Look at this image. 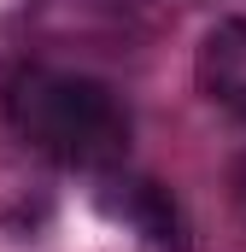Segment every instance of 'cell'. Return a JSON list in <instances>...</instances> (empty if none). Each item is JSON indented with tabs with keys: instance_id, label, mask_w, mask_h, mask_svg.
<instances>
[{
	"instance_id": "cell-2",
	"label": "cell",
	"mask_w": 246,
	"mask_h": 252,
	"mask_svg": "<svg viewBox=\"0 0 246 252\" xmlns=\"http://www.w3.org/2000/svg\"><path fill=\"white\" fill-rule=\"evenodd\" d=\"M100 205L112 217H123L135 235H147V247L187 252V223H182V205L170 199V188H158V182H118V188L100 193Z\"/></svg>"
},
{
	"instance_id": "cell-1",
	"label": "cell",
	"mask_w": 246,
	"mask_h": 252,
	"mask_svg": "<svg viewBox=\"0 0 246 252\" xmlns=\"http://www.w3.org/2000/svg\"><path fill=\"white\" fill-rule=\"evenodd\" d=\"M0 112L35 153L70 170H106L129 153V112L123 100L76 70L18 64L0 76Z\"/></svg>"
},
{
	"instance_id": "cell-3",
	"label": "cell",
	"mask_w": 246,
	"mask_h": 252,
	"mask_svg": "<svg viewBox=\"0 0 246 252\" xmlns=\"http://www.w3.org/2000/svg\"><path fill=\"white\" fill-rule=\"evenodd\" d=\"M199 88L246 124V18H229L199 47Z\"/></svg>"
}]
</instances>
